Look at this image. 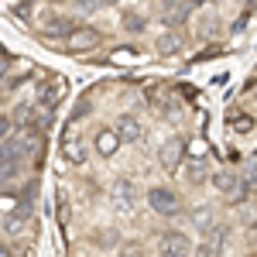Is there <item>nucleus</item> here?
Wrapping results in <instances>:
<instances>
[{
  "mask_svg": "<svg viewBox=\"0 0 257 257\" xmlns=\"http://www.w3.org/2000/svg\"><path fill=\"white\" fill-rule=\"evenodd\" d=\"M59 151H62V158L69 161V165H82L86 161V141H82V131H79V123L76 120H69L65 127H62V138H59Z\"/></svg>",
  "mask_w": 257,
  "mask_h": 257,
  "instance_id": "1",
  "label": "nucleus"
},
{
  "mask_svg": "<svg viewBox=\"0 0 257 257\" xmlns=\"http://www.w3.org/2000/svg\"><path fill=\"white\" fill-rule=\"evenodd\" d=\"M144 199H148V209H151L155 216H178V213H182V209H178V206H182L178 196L172 189H165V185H151Z\"/></svg>",
  "mask_w": 257,
  "mask_h": 257,
  "instance_id": "2",
  "label": "nucleus"
},
{
  "mask_svg": "<svg viewBox=\"0 0 257 257\" xmlns=\"http://www.w3.org/2000/svg\"><path fill=\"white\" fill-rule=\"evenodd\" d=\"M96 45H103V35L96 28H69L65 31V52H72V55H86Z\"/></svg>",
  "mask_w": 257,
  "mask_h": 257,
  "instance_id": "3",
  "label": "nucleus"
},
{
  "mask_svg": "<svg viewBox=\"0 0 257 257\" xmlns=\"http://www.w3.org/2000/svg\"><path fill=\"white\" fill-rule=\"evenodd\" d=\"M158 257H192V240L182 230H165L158 237Z\"/></svg>",
  "mask_w": 257,
  "mask_h": 257,
  "instance_id": "4",
  "label": "nucleus"
},
{
  "mask_svg": "<svg viewBox=\"0 0 257 257\" xmlns=\"http://www.w3.org/2000/svg\"><path fill=\"white\" fill-rule=\"evenodd\" d=\"M213 189H216L223 199H230V202H243V199H247L243 185H240V175L237 172H226V168L213 175Z\"/></svg>",
  "mask_w": 257,
  "mask_h": 257,
  "instance_id": "5",
  "label": "nucleus"
},
{
  "mask_svg": "<svg viewBox=\"0 0 257 257\" xmlns=\"http://www.w3.org/2000/svg\"><path fill=\"white\" fill-rule=\"evenodd\" d=\"M35 28H38V35H45V38H59V35H65L72 28V21L62 18L59 11H45V14L35 18Z\"/></svg>",
  "mask_w": 257,
  "mask_h": 257,
  "instance_id": "6",
  "label": "nucleus"
},
{
  "mask_svg": "<svg viewBox=\"0 0 257 257\" xmlns=\"http://www.w3.org/2000/svg\"><path fill=\"white\" fill-rule=\"evenodd\" d=\"M11 144L18 148L21 158H31V155L41 151V134L35 131V123H31V127H18V131L11 134Z\"/></svg>",
  "mask_w": 257,
  "mask_h": 257,
  "instance_id": "7",
  "label": "nucleus"
},
{
  "mask_svg": "<svg viewBox=\"0 0 257 257\" xmlns=\"http://www.w3.org/2000/svg\"><path fill=\"white\" fill-rule=\"evenodd\" d=\"M113 131H117L120 144H141V141H144V127H141V120L131 117V113H120L117 123H113Z\"/></svg>",
  "mask_w": 257,
  "mask_h": 257,
  "instance_id": "8",
  "label": "nucleus"
},
{
  "mask_svg": "<svg viewBox=\"0 0 257 257\" xmlns=\"http://www.w3.org/2000/svg\"><path fill=\"white\" fill-rule=\"evenodd\" d=\"M158 161H161V168H165V172H178V168H182V161H185V141L172 138L168 144H161Z\"/></svg>",
  "mask_w": 257,
  "mask_h": 257,
  "instance_id": "9",
  "label": "nucleus"
},
{
  "mask_svg": "<svg viewBox=\"0 0 257 257\" xmlns=\"http://www.w3.org/2000/svg\"><path fill=\"white\" fill-rule=\"evenodd\" d=\"M110 202H113L117 213H131L134 209V185H131V178H117L110 185Z\"/></svg>",
  "mask_w": 257,
  "mask_h": 257,
  "instance_id": "10",
  "label": "nucleus"
},
{
  "mask_svg": "<svg viewBox=\"0 0 257 257\" xmlns=\"http://www.w3.org/2000/svg\"><path fill=\"white\" fill-rule=\"evenodd\" d=\"M93 148H96V155H103V158H113L120 151V138L113 127H99L96 138H93Z\"/></svg>",
  "mask_w": 257,
  "mask_h": 257,
  "instance_id": "11",
  "label": "nucleus"
},
{
  "mask_svg": "<svg viewBox=\"0 0 257 257\" xmlns=\"http://www.w3.org/2000/svg\"><path fill=\"white\" fill-rule=\"evenodd\" d=\"M28 219H31V209H28V206L11 209V213L4 216V233H7V237H21V233L28 230Z\"/></svg>",
  "mask_w": 257,
  "mask_h": 257,
  "instance_id": "12",
  "label": "nucleus"
},
{
  "mask_svg": "<svg viewBox=\"0 0 257 257\" xmlns=\"http://www.w3.org/2000/svg\"><path fill=\"white\" fill-rule=\"evenodd\" d=\"M189 219H192V226H196L199 233H209V230L216 226V209H213V206H196V209L189 213Z\"/></svg>",
  "mask_w": 257,
  "mask_h": 257,
  "instance_id": "13",
  "label": "nucleus"
},
{
  "mask_svg": "<svg viewBox=\"0 0 257 257\" xmlns=\"http://www.w3.org/2000/svg\"><path fill=\"white\" fill-rule=\"evenodd\" d=\"M62 96H65V86H62V82H48V86L38 93V106L41 110H55V106L62 103Z\"/></svg>",
  "mask_w": 257,
  "mask_h": 257,
  "instance_id": "14",
  "label": "nucleus"
},
{
  "mask_svg": "<svg viewBox=\"0 0 257 257\" xmlns=\"http://www.w3.org/2000/svg\"><path fill=\"white\" fill-rule=\"evenodd\" d=\"M230 127H233L237 134H250L257 127V120L250 117V113H233V117H230Z\"/></svg>",
  "mask_w": 257,
  "mask_h": 257,
  "instance_id": "15",
  "label": "nucleus"
},
{
  "mask_svg": "<svg viewBox=\"0 0 257 257\" xmlns=\"http://www.w3.org/2000/svg\"><path fill=\"white\" fill-rule=\"evenodd\" d=\"M158 52L161 55H178V52H182V38H178V35H161Z\"/></svg>",
  "mask_w": 257,
  "mask_h": 257,
  "instance_id": "16",
  "label": "nucleus"
},
{
  "mask_svg": "<svg viewBox=\"0 0 257 257\" xmlns=\"http://www.w3.org/2000/svg\"><path fill=\"white\" fill-rule=\"evenodd\" d=\"M206 151H209V144H206V141H192V144H185V158L199 161V165L206 161Z\"/></svg>",
  "mask_w": 257,
  "mask_h": 257,
  "instance_id": "17",
  "label": "nucleus"
},
{
  "mask_svg": "<svg viewBox=\"0 0 257 257\" xmlns=\"http://www.w3.org/2000/svg\"><path fill=\"white\" fill-rule=\"evenodd\" d=\"M31 11H35V0H18L14 4V18H21V21L31 18Z\"/></svg>",
  "mask_w": 257,
  "mask_h": 257,
  "instance_id": "18",
  "label": "nucleus"
},
{
  "mask_svg": "<svg viewBox=\"0 0 257 257\" xmlns=\"http://www.w3.org/2000/svg\"><path fill=\"white\" fill-rule=\"evenodd\" d=\"M110 62H138V52H134V48H117V52L110 55Z\"/></svg>",
  "mask_w": 257,
  "mask_h": 257,
  "instance_id": "19",
  "label": "nucleus"
},
{
  "mask_svg": "<svg viewBox=\"0 0 257 257\" xmlns=\"http://www.w3.org/2000/svg\"><path fill=\"white\" fill-rule=\"evenodd\" d=\"M144 28H148V21L141 18V14H127V31L138 35V31H144Z\"/></svg>",
  "mask_w": 257,
  "mask_h": 257,
  "instance_id": "20",
  "label": "nucleus"
},
{
  "mask_svg": "<svg viewBox=\"0 0 257 257\" xmlns=\"http://www.w3.org/2000/svg\"><path fill=\"white\" fill-rule=\"evenodd\" d=\"M72 4H76V11H82V14H93L99 7V0H72Z\"/></svg>",
  "mask_w": 257,
  "mask_h": 257,
  "instance_id": "21",
  "label": "nucleus"
},
{
  "mask_svg": "<svg viewBox=\"0 0 257 257\" xmlns=\"http://www.w3.org/2000/svg\"><path fill=\"white\" fill-rule=\"evenodd\" d=\"M69 216H72V213H69V202H65V199L59 196V223H62V226L69 223Z\"/></svg>",
  "mask_w": 257,
  "mask_h": 257,
  "instance_id": "22",
  "label": "nucleus"
},
{
  "mask_svg": "<svg viewBox=\"0 0 257 257\" xmlns=\"http://www.w3.org/2000/svg\"><path fill=\"white\" fill-rule=\"evenodd\" d=\"M120 257H141V247L138 243H127V247H120Z\"/></svg>",
  "mask_w": 257,
  "mask_h": 257,
  "instance_id": "23",
  "label": "nucleus"
},
{
  "mask_svg": "<svg viewBox=\"0 0 257 257\" xmlns=\"http://www.w3.org/2000/svg\"><path fill=\"white\" fill-rule=\"evenodd\" d=\"M192 257H216V250H213V247H209V243H202V247H199V250H192Z\"/></svg>",
  "mask_w": 257,
  "mask_h": 257,
  "instance_id": "24",
  "label": "nucleus"
},
{
  "mask_svg": "<svg viewBox=\"0 0 257 257\" xmlns=\"http://www.w3.org/2000/svg\"><path fill=\"white\" fill-rule=\"evenodd\" d=\"M11 134V117H0V138Z\"/></svg>",
  "mask_w": 257,
  "mask_h": 257,
  "instance_id": "25",
  "label": "nucleus"
},
{
  "mask_svg": "<svg viewBox=\"0 0 257 257\" xmlns=\"http://www.w3.org/2000/svg\"><path fill=\"white\" fill-rule=\"evenodd\" d=\"M247 93H254V96H257V79H250V82H247Z\"/></svg>",
  "mask_w": 257,
  "mask_h": 257,
  "instance_id": "26",
  "label": "nucleus"
},
{
  "mask_svg": "<svg viewBox=\"0 0 257 257\" xmlns=\"http://www.w3.org/2000/svg\"><path fill=\"white\" fill-rule=\"evenodd\" d=\"M113 4H120V0H99V7H113Z\"/></svg>",
  "mask_w": 257,
  "mask_h": 257,
  "instance_id": "27",
  "label": "nucleus"
},
{
  "mask_svg": "<svg viewBox=\"0 0 257 257\" xmlns=\"http://www.w3.org/2000/svg\"><path fill=\"white\" fill-rule=\"evenodd\" d=\"M48 4H52V7H59V4H72V0H48Z\"/></svg>",
  "mask_w": 257,
  "mask_h": 257,
  "instance_id": "28",
  "label": "nucleus"
},
{
  "mask_svg": "<svg viewBox=\"0 0 257 257\" xmlns=\"http://www.w3.org/2000/svg\"><path fill=\"white\" fill-rule=\"evenodd\" d=\"M189 4H192V7H202V4H209V0H189Z\"/></svg>",
  "mask_w": 257,
  "mask_h": 257,
  "instance_id": "29",
  "label": "nucleus"
},
{
  "mask_svg": "<svg viewBox=\"0 0 257 257\" xmlns=\"http://www.w3.org/2000/svg\"><path fill=\"white\" fill-rule=\"evenodd\" d=\"M4 69H7V62H4V59H0V76H4Z\"/></svg>",
  "mask_w": 257,
  "mask_h": 257,
  "instance_id": "30",
  "label": "nucleus"
},
{
  "mask_svg": "<svg viewBox=\"0 0 257 257\" xmlns=\"http://www.w3.org/2000/svg\"><path fill=\"white\" fill-rule=\"evenodd\" d=\"M0 257H11V254H7V250H4V247H0Z\"/></svg>",
  "mask_w": 257,
  "mask_h": 257,
  "instance_id": "31",
  "label": "nucleus"
},
{
  "mask_svg": "<svg viewBox=\"0 0 257 257\" xmlns=\"http://www.w3.org/2000/svg\"><path fill=\"white\" fill-rule=\"evenodd\" d=\"M247 4H250V7H254V11H257V0H247Z\"/></svg>",
  "mask_w": 257,
  "mask_h": 257,
  "instance_id": "32",
  "label": "nucleus"
}]
</instances>
